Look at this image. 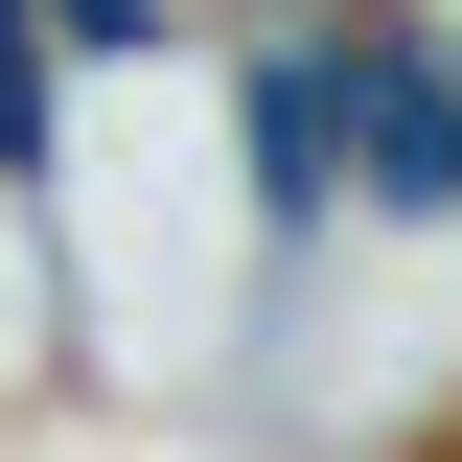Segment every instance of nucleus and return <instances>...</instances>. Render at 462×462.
Returning <instances> with one entry per match:
<instances>
[{
    "instance_id": "nucleus-1",
    "label": "nucleus",
    "mask_w": 462,
    "mask_h": 462,
    "mask_svg": "<svg viewBox=\"0 0 462 462\" xmlns=\"http://www.w3.org/2000/svg\"><path fill=\"white\" fill-rule=\"evenodd\" d=\"M162 23H185V0H47V47H69V69H116V47H162Z\"/></svg>"
}]
</instances>
